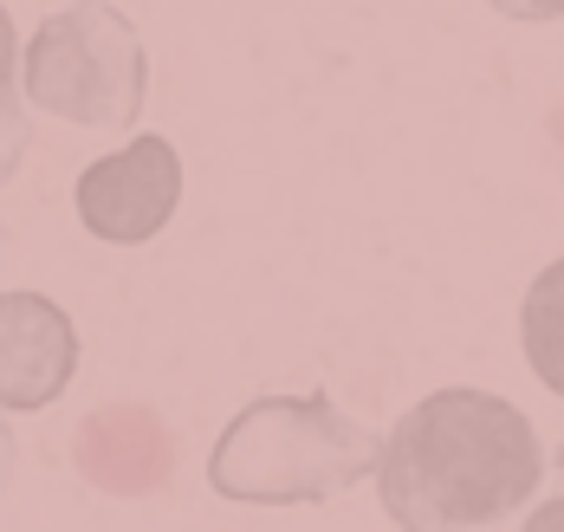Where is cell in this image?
Here are the masks:
<instances>
[{"instance_id": "obj_6", "label": "cell", "mask_w": 564, "mask_h": 532, "mask_svg": "<svg viewBox=\"0 0 564 532\" xmlns=\"http://www.w3.org/2000/svg\"><path fill=\"white\" fill-rule=\"evenodd\" d=\"M78 462L111 493H150L170 468V442L150 410H98L78 435Z\"/></svg>"}, {"instance_id": "obj_8", "label": "cell", "mask_w": 564, "mask_h": 532, "mask_svg": "<svg viewBox=\"0 0 564 532\" xmlns=\"http://www.w3.org/2000/svg\"><path fill=\"white\" fill-rule=\"evenodd\" d=\"M26 156H33V98L20 78V33L0 7V188L20 176Z\"/></svg>"}, {"instance_id": "obj_11", "label": "cell", "mask_w": 564, "mask_h": 532, "mask_svg": "<svg viewBox=\"0 0 564 532\" xmlns=\"http://www.w3.org/2000/svg\"><path fill=\"white\" fill-rule=\"evenodd\" d=\"M13 468H20V448H13V428H7V410H0V493L13 487Z\"/></svg>"}, {"instance_id": "obj_4", "label": "cell", "mask_w": 564, "mask_h": 532, "mask_svg": "<svg viewBox=\"0 0 564 532\" xmlns=\"http://www.w3.org/2000/svg\"><path fill=\"white\" fill-rule=\"evenodd\" d=\"M72 208L85 221V235L111 240V247H143L170 228V215L182 208V156L170 137L143 130L123 150L85 163L72 182Z\"/></svg>"}, {"instance_id": "obj_10", "label": "cell", "mask_w": 564, "mask_h": 532, "mask_svg": "<svg viewBox=\"0 0 564 532\" xmlns=\"http://www.w3.org/2000/svg\"><path fill=\"white\" fill-rule=\"evenodd\" d=\"M519 532H564V493L539 500V507H525V513H519Z\"/></svg>"}, {"instance_id": "obj_1", "label": "cell", "mask_w": 564, "mask_h": 532, "mask_svg": "<svg viewBox=\"0 0 564 532\" xmlns=\"http://www.w3.org/2000/svg\"><path fill=\"white\" fill-rule=\"evenodd\" d=\"M545 442L494 390H435L395 415L377 462V500L395 532H487L539 500Z\"/></svg>"}, {"instance_id": "obj_7", "label": "cell", "mask_w": 564, "mask_h": 532, "mask_svg": "<svg viewBox=\"0 0 564 532\" xmlns=\"http://www.w3.org/2000/svg\"><path fill=\"white\" fill-rule=\"evenodd\" d=\"M519 351L532 363V377L564 403V253L552 267H539V280L519 298Z\"/></svg>"}, {"instance_id": "obj_9", "label": "cell", "mask_w": 564, "mask_h": 532, "mask_svg": "<svg viewBox=\"0 0 564 532\" xmlns=\"http://www.w3.org/2000/svg\"><path fill=\"white\" fill-rule=\"evenodd\" d=\"M500 20H519V26H545V20H564V0H487Z\"/></svg>"}, {"instance_id": "obj_2", "label": "cell", "mask_w": 564, "mask_h": 532, "mask_svg": "<svg viewBox=\"0 0 564 532\" xmlns=\"http://www.w3.org/2000/svg\"><path fill=\"white\" fill-rule=\"evenodd\" d=\"M383 442L332 403V390L253 397L208 455V487L234 507H325L377 480Z\"/></svg>"}, {"instance_id": "obj_5", "label": "cell", "mask_w": 564, "mask_h": 532, "mask_svg": "<svg viewBox=\"0 0 564 532\" xmlns=\"http://www.w3.org/2000/svg\"><path fill=\"white\" fill-rule=\"evenodd\" d=\"M78 377V325L46 293H0V410L33 415Z\"/></svg>"}, {"instance_id": "obj_3", "label": "cell", "mask_w": 564, "mask_h": 532, "mask_svg": "<svg viewBox=\"0 0 564 532\" xmlns=\"http://www.w3.org/2000/svg\"><path fill=\"white\" fill-rule=\"evenodd\" d=\"M20 78H26L33 111L65 118L78 130H123L143 118L150 53L123 7L72 0L33 26V40L20 53Z\"/></svg>"}]
</instances>
